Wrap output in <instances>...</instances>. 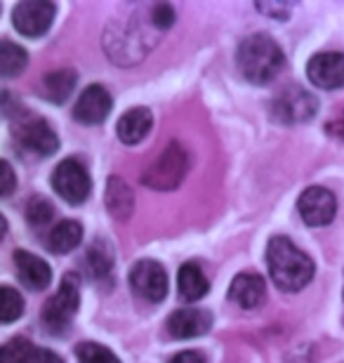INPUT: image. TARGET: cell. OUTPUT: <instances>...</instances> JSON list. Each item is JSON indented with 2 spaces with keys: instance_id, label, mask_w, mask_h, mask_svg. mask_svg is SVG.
Segmentation results:
<instances>
[{
  "instance_id": "cell-25",
  "label": "cell",
  "mask_w": 344,
  "mask_h": 363,
  "mask_svg": "<svg viewBox=\"0 0 344 363\" xmlns=\"http://www.w3.org/2000/svg\"><path fill=\"white\" fill-rule=\"evenodd\" d=\"M55 217V208L52 203L43 196H33L31 201L26 203V220L31 227H45V224L52 222Z\"/></svg>"
},
{
  "instance_id": "cell-2",
  "label": "cell",
  "mask_w": 344,
  "mask_h": 363,
  "mask_svg": "<svg viewBox=\"0 0 344 363\" xmlns=\"http://www.w3.org/2000/svg\"><path fill=\"white\" fill-rule=\"evenodd\" d=\"M238 71L245 81L255 85L272 83L278 76V71L283 69L285 57L281 45L267 33H253L238 45L236 52Z\"/></svg>"
},
{
  "instance_id": "cell-7",
  "label": "cell",
  "mask_w": 344,
  "mask_h": 363,
  "mask_svg": "<svg viewBox=\"0 0 344 363\" xmlns=\"http://www.w3.org/2000/svg\"><path fill=\"white\" fill-rule=\"evenodd\" d=\"M318 111V99L316 94L306 92L302 88H288L283 90L272 101V116L278 123H306L314 118V113Z\"/></svg>"
},
{
  "instance_id": "cell-31",
  "label": "cell",
  "mask_w": 344,
  "mask_h": 363,
  "mask_svg": "<svg viewBox=\"0 0 344 363\" xmlns=\"http://www.w3.org/2000/svg\"><path fill=\"white\" fill-rule=\"evenodd\" d=\"M260 12L265 14H272L274 19H288V7L285 5H272V3H260L257 5Z\"/></svg>"
},
{
  "instance_id": "cell-12",
  "label": "cell",
  "mask_w": 344,
  "mask_h": 363,
  "mask_svg": "<svg viewBox=\"0 0 344 363\" xmlns=\"http://www.w3.org/2000/svg\"><path fill=\"white\" fill-rule=\"evenodd\" d=\"M111 94L106 92V88L101 85H90L80 92V97L73 106V118L83 125H99L106 121V116L111 113Z\"/></svg>"
},
{
  "instance_id": "cell-3",
  "label": "cell",
  "mask_w": 344,
  "mask_h": 363,
  "mask_svg": "<svg viewBox=\"0 0 344 363\" xmlns=\"http://www.w3.org/2000/svg\"><path fill=\"white\" fill-rule=\"evenodd\" d=\"M189 170V154L179 142H170L156 161L144 170L142 184L156 191H172L182 184Z\"/></svg>"
},
{
  "instance_id": "cell-5",
  "label": "cell",
  "mask_w": 344,
  "mask_h": 363,
  "mask_svg": "<svg viewBox=\"0 0 344 363\" xmlns=\"http://www.w3.org/2000/svg\"><path fill=\"white\" fill-rule=\"evenodd\" d=\"M14 142L19 144L26 154L45 158L60 149V137L45 118L35 116H21L19 125L14 128Z\"/></svg>"
},
{
  "instance_id": "cell-16",
  "label": "cell",
  "mask_w": 344,
  "mask_h": 363,
  "mask_svg": "<svg viewBox=\"0 0 344 363\" xmlns=\"http://www.w3.org/2000/svg\"><path fill=\"white\" fill-rule=\"evenodd\" d=\"M151 125H153L151 111L144 106H137L121 116L118 125H116V133H118V140L123 144H139L151 133Z\"/></svg>"
},
{
  "instance_id": "cell-32",
  "label": "cell",
  "mask_w": 344,
  "mask_h": 363,
  "mask_svg": "<svg viewBox=\"0 0 344 363\" xmlns=\"http://www.w3.org/2000/svg\"><path fill=\"white\" fill-rule=\"evenodd\" d=\"M167 363H206L199 352H179L177 357H172Z\"/></svg>"
},
{
  "instance_id": "cell-18",
  "label": "cell",
  "mask_w": 344,
  "mask_h": 363,
  "mask_svg": "<svg viewBox=\"0 0 344 363\" xmlns=\"http://www.w3.org/2000/svg\"><path fill=\"white\" fill-rule=\"evenodd\" d=\"M76 83H78L76 71L60 69V71H52V74L43 76L38 90H40L43 97H45L48 101H52V104H64V101L71 97V92H73V88H76Z\"/></svg>"
},
{
  "instance_id": "cell-4",
  "label": "cell",
  "mask_w": 344,
  "mask_h": 363,
  "mask_svg": "<svg viewBox=\"0 0 344 363\" xmlns=\"http://www.w3.org/2000/svg\"><path fill=\"white\" fill-rule=\"evenodd\" d=\"M80 304V290H78V276L67 274L62 279V286L43 307V323L52 335H62L71 325L73 314L78 311Z\"/></svg>"
},
{
  "instance_id": "cell-17",
  "label": "cell",
  "mask_w": 344,
  "mask_h": 363,
  "mask_svg": "<svg viewBox=\"0 0 344 363\" xmlns=\"http://www.w3.org/2000/svg\"><path fill=\"white\" fill-rule=\"evenodd\" d=\"M109 215L116 217V220L126 222L135 210V194L133 189L128 186L126 179L121 177H109L106 182V194H104Z\"/></svg>"
},
{
  "instance_id": "cell-20",
  "label": "cell",
  "mask_w": 344,
  "mask_h": 363,
  "mask_svg": "<svg viewBox=\"0 0 344 363\" xmlns=\"http://www.w3.org/2000/svg\"><path fill=\"white\" fill-rule=\"evenodd\" d=\"M177 288H179V297H182V300H184V302H196V300H201V297L210 290V283H208L206 276H203L199 264L189 262V264L182 267L179 274H177Z\"/></svg>"
},
{
  "instance_id": "cell-13",
  "label": "cell",
  "mask_w": 344,
  "mask_h": 363,
  "mask_svg": "<svg viewBox=\"0 0 344 363\" xmlns=\"http://www.w3.org/2000/svg\"><path fill=\"white\" fill-rule=\"evenodd\" d=\"M212 325V318L208 311L196 309V307H184L177 309L174 314L167 318V333L174 340H189V337H199L206 335Z\"/></svg>"
},
{
  "instance_id": "cell-21",
  "label": "cell",
  "mask_w": 344,
  "mask_h": 363,
  "mask_svg": "<svg viewBox=\"0 0 344 363\" xmlns=\"http://www.w3.org/2000/svg\"><path fill=\"white\" fill-rule=\"evenodd\" d=\"M85 269L92 279L106 281L113 272V252L104 241H97L85 255Z\"/></svg>"
},
{
  "instance_id": "cell-1",
  "label": "cell",
  "mask_w": 344,
  "mask_h": 363,
  "mask_svg": "<svg viewBox=\"0 0 344 363\" xmlns=\"http://www.w3.org/2000/svg\"><path fill=\"white\" fill-rule=\"evenodd\" d=\"M267 264L274 283L285 293L302 290L314 276V262L290 238L274 236L267 245Z\"/></svg>"
},
{
  "instance_id": "cell-28",
  "label": "cell",
  "mask_w": 344,
  "mask_h": 363,
  "mask_svg": "<svg viewBox=\"0 0 344 363\" xmlns=\"http://www.w3.org/2000/svg\"><path fill=\"white\" fill-rule=\"evenodd\" d=\"M0 175H3V184H0V194L3 196H10L14 191V170L12 165L3 161L0 163Z\"/></svg>"
},
{
  "instance_id": "cell-19",
  "label": "cell",
  "mask_w": 344,
  "mask_h": 363,
  "mask_svg": "<svg viewBox=\"0 0 344 363\" xmlns=\"http://www.w3.org/2000/svg\"><path fill=\"white\" fill-rule=\"evenodd\" d=\"M80 241H83V227L73 220H62L60 224H55L45 238L48 248L57 255H67L76 245H80Z\"/></svg>"
},
{
  "instance_id": "cell-26",
  "label": "cell",
  "mask_w": 344,
  "mask_h": 363,
  "mask_svg": "<svg viewBox=\"0 0 344 363\" xmlns=\"http://www.w3.org/2000/svg\"><path fill=\"white\" fill-rule=\"evenodd\" d=\"M76 357L78 363H121L111 350L97 342H80L76 347Z\"/></svg>"
},
{
  "instance_id": "cell-15",
  "label": "cell",
  "mask_w": 344,
  "mask_h": 363,
  "mask_svg": "<svg viewBox=\"0 0 344 363\" xmlns=\"http://www.w3.org/2000/svg\"><path fill=\"white\" fill-rule=\"evenodd\" d=\"M14 264H17L21 283L31 290H45L52 281V272H50L45 259L35 257L26 250H14Z\"/></svg>"
},
{
  "instance_id": "cell-24",
  "label": "cell",
  "mask_w": 344,
  "mask_h": 363,
  "mask_svg": "<svg viewBox=\"0 0 344 363\" xmlns=\"http://www.w3.org/2000/svg\"><path fill=\"white\" fill-rule=\"evenodd\" d=\"M35 347L26 337H12L3 345L0 363H28L33 357Z\"/></svg>"
},
{
  "instance_id": "cell-30",
  "label": "cell",
  "mask_w": 344,
  "mask_h": 363,
  "mask_svg": "<svg viewBox=\"0 0 344 363\" xmlns=\"http://www.w3.org/2000/svg\"><path fill=\"white\" fill-rule=\"evenodd\" d=\"M326 130H328V135L338 137V140H344V111L335 116V118L328 121L326 123Z\"/></svg>"
},
{
  "instance_id": "cell-22",
  "label": "cell",
  "mask_w": 344,
  "mask_h": 363,
  "mask_svg": "<svg viewBox=\"0 0 344 363\" xmlns=\"http://www.w3.org/2000/svg\"><path fill=\"white\" fill-rule=\"evenodd\" d=\"M28 55L24 48H19L12 40H0V74L3 78H14L26 69Z\"/></svg>"
},
{
  "instance_id": "cell-9",
  "label": "cell",
  "mask_w": 344,
  "mask_h": 363,
  "mask_svg": "<svg viewBox=\"0 0 344 363\" xmlns=\"http://www.w3.org/2000/svg\"><path fill=\"white\" fill-rule=\"evenodd\" d=\"M130 288L146 302H160L167 295V274L153 259H142L130 272Z\"/></svg>"
},
{
  "instance_id": "cell-11",
  "label": "cell",
  "mask_w": 344,
  "mask_h": 363,
  "mask_svg": "<svg viewBox=\"0 0 344 363\" xmlns=\"http://www.w3.org/2000/svg\"><path fill=\"white\" fill-rule=\"evenodd\" d=\"M306 76L321 90H338L344 85V55L321 52L314 55L306 64Z\"/></svg>"
},
{
  "instance_id": "cell-6",
  "label": "cell",
  "mask_w": 344,
  "mask_h": 363,
  "mask_svg": "<svg viewBox=\"0 0 344 363\" xmlns=\"http://www.w3.org/2000/svg\"><path fill=\"white\" fill-rule=\"evenodd\" d=\"M50 182H52L55 191L67 203H71V206L83 203L87 196H90V189H92L90 175H87L85 165L76 161V158H64V161L55 168Z\"/></svg>"
},
{
  "instance_id": "cell-10",
  "label": "cell",
  "mask_w": 344,
  "mask_h": 363,
  "mask_svg": "<svg viewBox=\"0 0 344 363\" xmlns=\"http://www.w3.org/2000/svg\"><path fill=\"white\" fill-rule=\"evenodd\" d=\"M297 210L309 227H326V224H331L335 220L338 201H335V196L328 191V189L309 186L302 196H299Z\"/></svg>"
},
{
  "instance_id": "cell-29",
  "label": "cell",
  "mask_w": 344,
  "mask_h": 363,
  "mask_svg": "<svg viewBox=\"0 0 344 363\" xmlns=\"http://www.w3.org/2000/svg\"><path fill=\"white\" fill-rule=\"evenodd\" d=\"M28 363H64V361H62L60 354L50 352V350H45V347H35L33 357Z\"/></svg>"
},
{
  "instance_id": "cell-14",
  "label": "cell",
  "mask_w": 344,
  "mask_h": 363,
  "mask_svg": "<svg viewBox=\"0 0 344 363\" xmlns=\"http://www.w3.org/2000/svg\"><path fill=\"white\" fill-rule=\"evenodd\" d=\"M267 288H265V279L257 274H238L236 279L231 281L229 288V300L240 309H255L265 302Z\"/></svg>"
},
{
  "instance_id": "cell-27",
  "label": "cell",
  "mask_w": 344,
  "mask_h": 363,
  "mask_svg": "<svg viewBox=\"0 0 344 363\" xmlns=\"http://www.w3.org/2000/svg\"><path fill=\"white\" fill-rule=\"evenodd\" d=\"M151 24L160 28V31H165V28H170L174 24V10L170 3H158L151 7Z\"/></svg>"
},
{
  "instance_id": "cell-8",
  "label": "cell",
  "mask_w": 344,
  "mask_h": 363,
  "mask_svg": "<svg viewBox=\"0 0 344 363\" xmlns=\"http://www.w3.org/2000/svg\"><path fill=\"white\" fill-rule=\"evenodd\" d=\"M55 14V3H48V0H24V3L14 5L12 24L26 38H38V35L48 33V28L52 26Z\"/></svg>"
},
{
  "instance_id": "cell-23",
  "label": "cell",
  "mask_w": 344,
  "mask_h": 363,
  "mask_svg": "<svg viewBox=\"0 0 344 363\" xmlns=\"http://www.w3.org/2000/svg\"><path fill=\"white\" fill-rule=\"evenodd\" d=\"M21 314H24V300H21V295L10 286H3V290H0V318H3V323L10 325Z\"/></svg>"
}]
</instances>
